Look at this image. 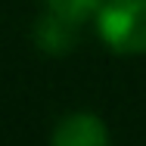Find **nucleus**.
<instances>
[{
  "mask_svg": "<svg viewBox=\"0 0 146 146\" xmlns=\"http://www.w3.org/2000/svg\"><path fill=\"white\" fill-rule=\"evenodd\" d=\"M44 3H47V9H53V13H59V16H65V19L81 25L93 13H100V6L106 0H44Z\"/></svg>",
  "mask_w": 146,
  "mask_h": 146,
  "instance_id": "4",
  "label": "nucleus"
},
{
  "mask_svg": "<svg viewBox=\"0 0 146 146\" xmlns=\"http://www.w3.org/2000/svg\"><path fill=\"white\" fill-rule=\"evenodd\" d=\"M50 146H112L106 121L93 112H68L56 121Z\"/></svg>",
  "mask_w": 146,
  "mask_h": 146,
  "instance_id": "2",
  "label": "nucleus"
},
{
  "mask_svg": "<svg viewBox=\"0 0 146 146\" xmlns=\"http://www.w3.org/2000/svg\"><path fill=\"white\" fill-rule=\"evenodd\" d=\"M96 31L121 56L146 53V0H106L96 13Z\"/></svg>",
  "mask_w": 146,
  "mask_h": 146,
  "instance_id": "1",
  "label": "nucleus"
},
{
  "mask_svg": "<svg viewBox=\"0 0 146 146\" xmlns=\"http://www.w3.org/2000/svg\"><path fill=\"white\" fill-rule=\"evenodd\" d=\"M75 31H78V22L59 16L53 9H47L37 22H34V44L44 50V53H53V56H62L75 47Z\"/></svg>",
  "mask_w": 146,
  "mask_h": 146,
  "instance_id": "3",
  "label": "nucleus"
}]
</instances>
